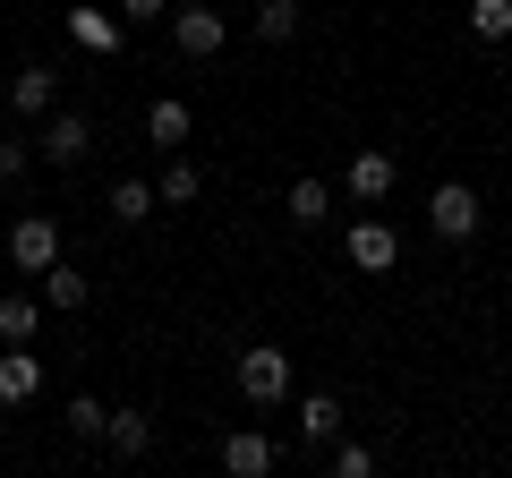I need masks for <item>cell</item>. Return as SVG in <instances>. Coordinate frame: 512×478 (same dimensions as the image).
<instances>
[{
    "mask_svg": "<svg viewBox=\"0 0 512 478\" xmlns=\"http://www.w3.org/2000/svg\"><path fill=\"white\" fill-rule=\"evenodd\" d=\"M154 205H163V188H154V180H111V197H103V214L120 222V231H137V222H146Z\"/></svg>",
    "mask_w": 512,
    "mask_h": 478,
    "instance_id": "13",
    "label": "cell"
},
{
    "mask_svg": "<svg viewBox=\"0 0 512 478\" xmlns=\"http://www.w3.org/2000/svg\"><path fill=\"white\" fill-rule=\"evenodd\" d=\"M274 436H256V427H231V436H222V470H231V478H265V470H274Z\"/></svg>",
    "mask_w": 512,
    "mask_h": 478,
    "instance_id": "10",
    "label": "cell"
},
{
    "mask_svg": "<svg viewBox=\"0 0 512 478\" xmlns=\"http://www.w3.org/2000/svg\"><path fill=\"white\" fill-rule=\"evenodd\" d=\"M69 427H77V436H103V427H111V402H94V393H77V402H69Z\"/></svg>",
    "mask_w": 512,
    "mask_h": 478,
    "instance_id": "22",
    "label": "cell"
},
{
    "mask_svg": "<svg viewBox=\"0 0 512 478\" xmlns=\"http://www.w3.org/2000/svg\"><path fill=\"white\" fill-rule=\"evenodd\" d=\"M342 257L359 265V274H393V265H402V231H393L384 214H359L342 231Z\"/></svg>",
    "mask_w": 512,
    "mask_h": 478,
    "instance_id": "2",
    "label": "cell"
},
{
    "mask_svg": "<svg viewBox=\"0 0 512 478\" xmlns=\"http://www.w3.org/2000/svg\"><path fill=\"white\" fill-rule=\"evenodd\" d=\"M154 188H163V205H197V188H205V171L188 163V154H171V163H163V180H154Z\"/></svg>",
    "mask_w": 512,
    "mask_h": 478,
    "instance_id": "19",
    "label": "cell"
},
{
    "mask_svg": "<svg viewBox=\"0 0 512 478\" xmlns=\"http://www.w3.org/2000/svg\"><path fill=\"white\" fill-rule=\"evenodd\" d=\"M60 26H69L77 52H120V43H128V18H120V9H69Z\"/></svg>",
    "mask_w": 512,
    "mask_h": 478,
    "instance_id": "8",
    "label": "cell"
},
{
    "mask_svg": "<svg viewBox=\"0 0 512 478\" xmlns=\"http://www.w3.org/2000/svg\"><path fill=\"white\" fill-rule=\"evenodd\" d=\"M103 444H111V453H120V461H137V453H146V444H154V419H146V410H111Z\"/></svg>",
    "mask_w": 512,
    "mask_h": 478,
    "instance_id": "15",
    "label": "cell"
},
{
    "mask_svg": "<svg viewBox=\"0 0 512 478\" xmlns=\"http://www.w3.org/2000/svg\"><path fill=\"white\" fill-rule=\"evenodd\" d=\"M171 43H180V60H214V52H222V0L171 9Z\"/></svg>",
    "mask_w": 512,
    "mask_h": 478,
    "instance_id": "5",
    "label": "cell"
},
{
    "mask_svg": "<svg viewBox=\"0 0 512 478\" xmlns=\"http://www.w3.org/2000/svg\"><path fill=\"white\" fill-rule=\"evenodd\" d=\"M9 103H18V120H52V103H60V77L35 60V69H18V77H9Z\"/></svg>",
    "mask_w": 512,
    "mask_h": 478,
    "instance_id": "12",
    "label": "cell"
},
{
    "mask_svg": "<svg viewBox=\"0 0 512 478\" xmlns=\"http://www.w3.org/2000/svg\"><path fill=\"white\" fill-rule=\"evenodd\" d=\"M35 282H43V308H60V316H77V308H86V291H94L77 265H52V274H35Z\"/></svg>",
    "mask_w": 512,
    "mask_h": 478,
    "instance_id": "16",
    "label": "cell"
},
{
    "mask_svg": "<svg viewBox=\"0 0 512 478\" xmlns=\"http://www.w3.org/2000/svg\"><path fill=\"white\" fill-rule=\"evenodd\" d=\"M427 231H436V239H470V231H478V188L444 180L436 197H427Z\"/></svg>",
    "mask_w": 512,
    "mask_h": 478,
    "instance_id": "6",
    "label": "cell"
},
{
    "mask_svg": "<svg viewBox=\"0 0 512 478\" xmlns=\"http://www.w3.org/2000/svg\"><path fill=\"white\" fill-rule=\"evenodd\" d=\"M291 222H299V231L333 222V188H325V180H291Z\"/></svg>",
    "mask_w": 512,
    "mask_h": 478,
    "instance_id": "18",
    "label": "cell"
},
{
    "mask_svg": "<svg viewBox=\"0 0 512 478\" xmlns=\"http://www.w3.org/2000/svg\"><path fill=\"white\" fill-rule=\"evenodd\" d=\"M333 478H376V453L367 444H333Z\"/></svg>",
    "mask_w": 512,
    "mask_h": 478,
    "instance_id": "23",
    "label": "cell"
},
{
    "mask_svg": "<svg viewBox=\"0 0 512 478\" xmlns=\"http://www.w3.org/2000/svg\"><path fill=\"white\" fill-rule=\"evenodd\" d=\"M299 436L333 444V436H342V402H333V393H308V402H299Z\"/></svg>",
    "mask_w": 512,
    "mask_h": 478,
    "instance_id": "17",
    "label": "cell"
},
{
    "mask_svg": "<svg viewBox=\"0 0 512 478\" xmlns=\"http://www.w3.org/2000/svg\"><path fill=\"white\" fill-rule=\"evenodd\" d=\"M120 18L128 26H154V18H171V0H120Z\"/></svg>",
    "mask_w": 512,
    "mask_h": 478,
    "instance_id": "25",
    "label": "cell"
},
{
    "mask_svg": "<svg viewBox=\"0 0 512 478\" xmlns=\"http://www.w3.org/2000/svg\"><path fill=\"white\" fill-rule=\"evenodd\" d=\"M393 180H402V163H393L384 146H359V154H350V171H342L350 205H384V197H393Z\"/></svg>",
    "mask_w": 512,
    "mask_h": 478,
    "instance_id": "4",
    "label": "cell"
},
{
    "mask_svg": "<svg viewBox=\"0 0 512 478\" xmlns=\"http://www.w3.org/2000/svg\"><path fill=\"white\" fill-rule=\"evenodd\" d=\"M26 171H35V146H26V137H9V146H0V180H26Z\"/></svg>",
    "mask_w": 512,
    "mask_h": 478,
    "instance_id": "24",
    "label": "cell"
},
{
    "mask_svg": "<svg viewBox=\"0 0 512 478\" xmlns=\"http://www.w3.org/2000/svg\"><path fill=\"white\" fill-rule=\"evenodd\" d=\"M146 137H154L163 154H180L188 137H197V111H188L180 94H154V103H146Z\"/></svg>",
    "mask_w": 512,
    "mask_h": 478,
    "instance_id": "9",
    "label": "cell"
},
{
    "mask_svg": "<svg viewBox=\"0 0 512 478\" xmlns=\"http://www.w3.org/2000/svg\"><path fill=\"white\" fill-rule=\"evenodd\" d=\"M256 35H265V43H291L299 35V0H256Z\"/></svg>",
    "mask_w": 512,
    "mask_h": 478,
    "instance_id": "21",
    "label": "cell"
},
{
    "mask_svg": "<svg viewBox=\"0 0 512 478\" xmlns=\"http://www.w3.org/2000/svg\"><path fill=\"white\" fill-rule=\"evenodd\" d=\"M35 154L69 171V163H86V154H94V129L77 120V111H52V120H43V137H35Z\"/></svg>",
    "mask_w": 512,
    "mask_h": 478,
    "instance_id": "7",
    "label": "cell"
},
{
    "mask_svg": "<svg viewBox=\"0 0 512 478\" xmlns=\"http://www.w3.org/2000/svg\"><path fill=\"white\" fill-rule=\"evenodd\" d=\"M470 35L478 43H512V0H470Z\"/></svg>",
    "mask_w": 512,
    "mask_h": 478,
    "instance_id": "20",
    "label": "cell"
},
{
    "mask_svg": "<svg viewBox=\"0 0 512 478\" xmlns=\"http://www.w3.org/2000/svg\"><path fill=\"white\" fill-rule=\"evenodd\" d=\"M43 333V299L35 291H0V342H35Z\"/></svg>",
    "mask_w": 512,
    "mask_h": 478,
    "instance_id": "14",
    "label": "cell"
},
{
    "mask_svg": "<svg viewBox=\"0 0 512 478\" xmlns=\"http://www.w3.org/2000/svg\"><path fill=\"white\" fill-rule=\"evenodd\" d=\"M239 402H256V410L291 402V350H274V342L239 350Z\"/></svg>",
    "mask_w": 512,
    "mask_h": 478,
    "instance_id": "1",
    "label": "cell"
},
{
    "mask_svg": "<svg viewBox=\"0 0 512 478\" xmlns=\"http://www.w3.org/2000/svg\"><path fill=\"white\" fill-rule=\"evenodd\" d=\"M9 265H18V274H52L60 265V222L52 214H18L9 222Z\"/></svg>",
    "mask_w": 512,
    "mask_h": 478,
    "instance_id": "3",
    "label": "cell"
},
{
    "mask_svg": "<svg viewBox=\"0 0 512 478\" xmlns=\"http://www.w3.org/2000/svg\"><path fill=\"white\" fill-rule=\"evenodd\" d=\"M35 393H43V359L26 342H9V350H0V402L18 410V402H35Z\"/></svg>",
    "mask_w": 512,
    "mask_h": 478,
    "instance_id": "11",
    "label": "cell"
}]
</instances>
